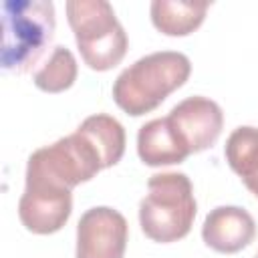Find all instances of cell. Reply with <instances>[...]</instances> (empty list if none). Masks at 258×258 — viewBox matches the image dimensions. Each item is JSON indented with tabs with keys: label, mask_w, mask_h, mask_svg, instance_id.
Wrapping results in <instances>:
<instances>
[{
	"label": "cell",
	"mask_w": 258,
	"mask_h": 258,
	"mask_svg": "<svg viewBox=\"0 0 258 258\" xmlns=\"http://www.w3.org/2000/svg\"><path fill=\"white\" fill-rule=\"evenodd\" d=\"M191 73V62L183 52L157 50L137 58L113 83V101L131 117H141L157 109Z\"/></svg>",
	"instance_id": "cell-1"
},
{
	"label": "cell",
	"mask_w": 258,
	"mask_h": 258,
	"mask_svg": "<svg viewBox=\"0 0 258 258\" xmlns=\"http://www.w3.org/2000/svg\"><path fill=\"white\" fill-rule=\"evenodd\" d=\"M54 4L46 0H8L2 6L0 67L4 73L30 71L54 34Z\"/></svg>",
	"instance_id": "cell-2"
},
{
	"label": "cell",
	"mask_w": 258,
	"mask_h": 258,
	"mask_svg": "<svg viewBox=\"0 0 258 258\" xmlns=\"http://www.w3.org/2000/svg\"><path fill=\"white\" fill-rule=\"evenodd\" d=\"M196 214L198 204L185 173H153L147 179V196L139 202V224L149 240L169 244L185 238Z\"/></svg>",
	"instance_id": "cell-3"
},
{
	"label": "cell",
	"mask_w": 258,
	"mask_h": 258,
	"mask_svg": "<svg viewBox=\"0 0 258 258\" xmlns=\"http://www.w3.org/2000/svg\"><path fill=\"white\" fill-rule=\"evenodd\" d=\"M67 18L83 62L93 71H111L117 67L129 46L127 32L105 0H71Z\"/></svg>",
	"instance_id": "cell-4"
},
{
	"label": "cell",
	"mask_w": 258,
	"mask_h": 258,
	"mask_svg": "<svg viewBox=\"0 0 258 258\" xmlns=\"http://www.w3.org/2000/svg\"><path fill=\"white\" fill-rule=\"evenodd\" d=\"M103 167L99 151L79 131L44 145L28 157L26 181H44L50 185L73 189L93 179Z\"/></svg>",
	"instance_id": "cell-5"
},
{
	"label": "cell",
	"mask_w": 258,
	"mask_h": 258,
	"mask_svg": "<svg viewBox=\"0 0 258 258\" xmlns=\"http://www.w3.org/2000/svg\"><path fill=\"white\" fill-rule=\"evenodd\" d=\"M129 226L109 206L87 210L77 224V258H123Z\"/></svg>",
	"instance_id": "cell-6"
},
{
	"label": "cell",
	"mask_w": 258,
	"mask_h": 258,
	"mask_svg": "<svg viewBox=\"0 0 258 258\" xmlns=\"http://www.w3.org/2000/svg\"><path fill=\"white\" fill-rule=\"evenodd\" d=\"M73 189L44 181H26L18 202V218L32 234H54L71 218Z\"/></svg>",
	"instance_id": "cell-7"
},
{
	"label": "cell",
	"mask_w": 258,
	"mask_h": 258,
	"mask_svg": "<svg viewBox=\"0 0 258 258\" xmlns=\"http://www.w3.org/2000/svg\"><path fill=\"white\" fill-rule=\"evenodd\" d=\"M167 119L181 143L187 147L189 155L212 147L224 127L222 107L202 95H194L179 101L169 111Z\"/></svg>",
	"instance_id": "cell-8"
},
{
	"label": "cell",
	"mask_w": 258,
	"mask_h": 258,
	"mask_svg": "<svg viewBox=\"0 0 258 258\" xmlns=\"http://www.w3.org/2000/svg\"><path fill=\"white\" fill-rule=\"evenodd\" d=\"M256 236V222L248 210L238 206L214 208L202 226L206 246L222 254H236L244 250Z\"/></svg>",
	"instance_id": "cell-9"
},
{
	"label": "cell",
	"mask_w": 258,
	"mask_h": 258,
	"mask_svg": "<svg viewBox=\"0 0 258 258\" xmlns=\"http://www.w3.org/2000/svg\"><path fill=\"white\" fill-rule=\"evenodd\" d=\"M137 153L139 159L151 167L181 163L189 155L187 147L181 143L167 117L151 119L139 127Z\"/></svg>",
	"instance_id": "cell-10"
},
{
	"label": "cell",
	"mask_w": 258,
	"mask_h": 258,
	"mask_svg": "<svg viewBox=\"0 0 258 258\" xmlns=\"http://www.w3.org/2000/svg\"><path fill=\"white\" fill-rule=\"evenodd\" d=\"M208 2L153 0L149 6L153 26L165 36H187L198 30L206 18Z\"/></svg>",
	"instance_id": "cell-11"
},
{
	"label": "cell",
	"mask_w": 258,
	"mask_h": 258,
	"mask_svg": "<svg viewBox=\"0 0 258 258\" xmlns=\"http://www.w3.org/2000/svg\"><path fill=\"white\" fill-rule=\"evenodd\" d=\"M224 155L232 171L258 198V127H236L226 141Z\"/></svg>",
	"instance_id": "cell-12"
},
{
	"label": "cell",
	"mask_w": 258,
	"mask_h": 258,
	"mask_svg": "<svg viewBox=\"0 0 258 258\" xmlns=\"http://www.w3.org/2000/svg\"><path fill=\"white\" fill-rule=\"evenodd\" d=\"M77 131L83 133L99 151L103 167H111L121 161L125 153V129L115 117L107 113L91 115L77 127Z\"/></svg>",
	"instance_id": "cell-13"
},
{
	"label": "cell",
	"mask_w": 258,
	"mask_h": 258,
	"mask_svg": "<svg viewBox=\"0 0 258 258\" xmlns=\"http://www.w3.org/2000/svg\"><path fill=\"white\" fill-rule=\"evenodd\" d=\"M77 75L79 64L75 54L67 46L56 44L52 52L46 56V60L36 69L32 81L44 93H62L75 85Z\"/></svg>",
	"instance_id": "cell-14"
},
{
	"label": "cell",
	"mask_w": 258,
	"mask_h": 258,
	"mask_svg": "<svg viewBox=\"0 0 258 258\" xmlns=\"http://www.w3.org/2000/svg\"><path fill=\"white\" fill-rule=\"evenodd\" d=\"M254 258H258V254H256V256H254Z\"/></svg>",
	"instance_id": "cell-15"
}]
</instances>
